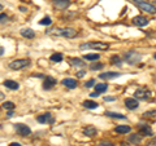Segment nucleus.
<instances>
[{
	"instance_id": "14",
	"label": "nucleus",
	"mask_w": 156,
	"mask_h": 146,
	"mask_svg": "<svg viewBox=\"0 0 156 146\" xmlns=\"http://www.w3.org/2000/svg\"><path fill=\"white\" fill-rule=\"evenodd\" d=\"M139 133L143 134V136H152V134H154L152 128H151L150 125H147V124L139 125Z\"/></svg>"
},
{
	"instance_id": "4",
	"label": "nucleus",
	"mask_w": 156,
	"mask_h": 146,
	"mask_svg": "<svg viewBox=\"0 0 156 146\" xmlns=\"http://www.w3.org/2000/svg\"><path fill=\"white\" fill-rule=\"evenodd\" d=\"M136 5L142 9V11L147 12L150 14H156V7L154 5V4L147 3V2H138V3H136Z\"/></svg>"
},
{
	"instance_id": "11",
	"label": "nucleus",
	"mask_w": 156,
	"mask_h": 146,
	"mask_svg": "<svg viewBox=\"0 0 156 146\" xmlns=\"http://www.w3.org/2000/svg\"><path fill=\"white\" fill-rule=\"evenodd\" d=\"M53 5L58 9H66L70 5V0H53Z\"/></svg>"
},
{
	"instance_id": "10",
	"label": "nucleus",
	"mask_w": 156,
	"mask_h": 146,
	"mask_svg": "<svg viewBox=\"0 0 156 146\" xmlns=\"http://www.w3.org/2000/svg\"><path fill=\"white\" fill-rule=\"evenodd\" d=\"M56 79L55 78H52V76H47V78H44V81H43V88L44 89H51V88H53V87L56 85Z\"/></svg>"
},
{
	"instance_id": "24",
	"label": "nucleus",
	"mask_w": 156,
	"mask_h": 146,
	"mask_svg": "<svg viewBox=\"0 0 156 146\" xmlns=\"http://www.w3.org/2000/svg\"><path fill=\"white\" fill-rule=\"evenodd\" d=\"M83 58L87 61H98L99 60V55L98 53H89V55H85Z\"/></svg>"
},
{
	"instance_id": "41",
	"label": "nucleus",
	"mask_w": 156,
	"mask_h": 146,
	"mask_svg": "<svg viewBox=\"0 0 156 146\" xmlns=\"http://www.w3.org/2000/svg\"><path fill=\"white\" fill-rule=\"evenodd\" d=\"M20 11H21V12H26V8L25 7H20Z\"/></svg>"
},
{
	"instance_id": "15",
	"label": "nucleus",
	"mask_w": 156,
	"mask_h": 146,
	"mask_svg": "<svg viewBox=\"0 0 156 146\" xmlns=\"http://www.w3.org/2000/svg\"><path fill=\"white\" fill-rule=\"evenodd\" d=\"M61 83H62V84H64L65 87H68L69 89H74L76 87H77V80L73 79V78H66V79H64Z\"/></svg>"
},
{
	"instance_id": "42",
	"label": "nucleus",
	"mask_w": 156,
	"mask_h": 146,
	"mask_svg": "<svg viewBox=\"0 0 156 146\" xmlns=\"http://www.w3.org/2000/svg\"><path fill=\"white\" fill-rule=\"evenodd\" d=\"M12 115H13V113H12V110H9V111H8V116H12Z\"/></svg>"
},
{
	"instance_id": "28",
	"label": "nucleus",
	"mask_w": 156,
	"mask_h": 146,
	"mask_svg": "<svg viewBox=\"0 0 156 146\" xmlns=\"http://www.w3.org/2000/svg\"><path fill=\"white\" fill-rule=\"evenodd\" d=\"M39 23H41L42 26H50L52 23V21H51L50 17H44V18H42V21H39Z\"/></svg>"
},
{
	"instance_id": "38",
	"label": "nucleus",
	"mask_w": 156,
	"mask_h": 146,
	"mask_svg": "<svg viewBox=\"0 0 156 146\" xmlns=\"http://www.w3.org/2000/svg\"><path fill=\"white\" fill-rule=\"evenodd\" d=\"M99 95H100V93H98V92H92V93H90V96H91V97H98Z\"/></svg>"
},
{
	"instance_id": "6",
	"label": "nucleus",
	"mask_w": 156,
	"mask_h": 146,
	"mask_svg": "<svg viewBox=\"0 0 156 146\" xmlns=\"http://www.w3.org/2000/svg\"><path fill=\"white\" fill-rule=\"evenodd\" d=\"M134 97L138 100H148L151 97V92L144 89V88H140V89H136L134 92Z\"/></svg>"
},
{
	"instance_id": "9",
	"label": "nucleus",
	"mask_w": 156,
	"mask_h": 146,
	"mask_svg": "<svg viewBox=\"0 0 156 146\" xmlns=\"http://www.w3.org/2000/svg\"><path fill=\"white\" fill-rule=\"evenodd\" d=\"M37 120L39 121V123H42V124H47V123H50L52 124L53 123V118H52V115L50 113H46V114H42V115H39Z\"/></svg>"
},
{
	"instance_id": "21",
	"label": "nucleus",
	"mask_w": 156,
	"mask_h": 146,
	"mask_svg": "<svg viewBox=\"0 0 156 146\" xmlns=\"http://www.w3.org/2000/svg\"><path fill=\"white\" fill-rule=\"evenodd\" d=\"M115 132L117 133H129L130 132V127L129 125H119V127H116L115 128Z\"/></svg>"
},
{
	"instance_id": "22",
	"label": "nucleus",
	"mask_w": 156,
	"mask_h": 146,
	"mask_svg": "<svg viewBox=\"0 0 156 146\" xmlns=\"http://www.w3.org/2000/svg\"><path fill=\"white\" fill-rule=\"evenodd\" d=\"M95 89L98 93H103V92L108 89V85H107L105 83H99V84H95Z\"/></svg>"
},
{
	"instance_id": "23",
	"label": "nucleus",
	"mask_w": 156,
	"mask_h": 146,
	"mask_svg": "<svg viewBox=\"0 0 156 146\" xmlns=\"http://www.w3.org/2000/svg\"><path fill=\"white\" fill-rule=\"evenodd\" d=\"M83 106H85V108H87V109H91V110H92V109H96L99 105H98L96 102H94V101L86 100V101H83Z\"/></svg>"
},
{
	"instance_id": "45",
	"label": "nucleus",
	"mask_w": 156,
	"mask_h": 146,
	"mask_svg": "<svg viewBox=\"0 0 156 146\" xmlns=\"http://www.w3.org/2000/svg\"><path fill=\"white\" fill-rule=\"evenodd\" d=\"M154 57H155V60H156V53H155V55H154Z\"/></svg>"
},
{
	"instance_id": "26",
	"label": "nucleus",
	"mask_w": 156,
	"mask_h": 146,
	"mask_svg": "<svg viewBox=\"0 0 156 146\" xmlns=\"http://www.w3.org/2000/svg\"><path fill=\"white\" fill-rule=\"evenodd\" d=\"M50 60L52 62H61L62 61V55L61 53H53V55L50 57Z\"/></svg>"
},
{
	"instance_id": "5",
	"label": "nucleus",
	"mask_w": 156,
	"mask_h": 146,
	"mask_svg": "<svg viewBox=\"0 0 156 146\" xmlns=\"http://www.w3.org/2000/svg\"><path fill=\"white\" fill-rule=\"evenodd\" d=\"M14 129L20 136H29L31 133V129L27 127L26 124H22V123H17L14 124Z\"/></svg>"
},
{
	"instance_id": "33",
	"label": "nucleus",
	"mask_w": 156,
	"mask_h": 146,
	"mask_svg": "<svg viewBox=\"0 0 156 146\" xmlns=\"http://www.w3.org/2000/svg\"><path fill=\"white\" fill-rule=\"evenodd\" d=\"M7 21H8V16H7V14H0V23L7 22Z\"/></svg>"
},
{
	"instance_id": "30",
	"label": "nucleus",
	"mask_w": 156,
	"mask_h": 146,
	"mask_svg": "<svg viewBox=\"0 0 156 146\" xmlns=\"http://www.w3.org/2000/svg\"><path fill=\"white\" fill-rule=\"evenodd\" d=\"M156 116V110H151V111H146L143 114V118H155Z\"/></svg>"
},
{
	"instance_id": "34",
	"label": "nucleus",
	"mask_w": 156,
	"mask_h": 146,
	"mask_svg": "<svg viewBox=\"0 0 156 146\" xmlns=\"http://www.w3.org/2000/svg\"><path fill=\"white\" fill-rule=\"evenodd\" d=\"M98 146H113L112 142H108V141H103V142H100Z\"/></svg>"
},
{
	"instance_id": "37",
	"label": "nucleus",
	"mask_w": 156,
	"mask_h": 146,
	"mask_svg": "<svg viewBox=\"0 0 156 146\" xmlns=\"http://www.w3.org/2000/svg\"><path fill=\"white\" fill-rule=\"evenodd\" d=\"M116 98H115V97H104V101L105 102H108V101H115Z\"/></svg>"
},
{
	"instance_id": "17",
	"label": "nucleus",
	"mask_w": 156,
	"mask_h": 146,
	"mask_svg": "<svg viewBox=\"0 0 156 146\" xmlns=\"http://www.w3.org/2000/svg\"><path fill=\"white\" fill-rule=\"evenodd\" d=\"M96 133H98V131L95 127H92V125H89V127L83 128V134L89 136V137H94V136H96Z\"/></svg>"
},
{
	"instance_id": "20",
	"label": "nucleus",
	"mask_w": 156,
	"mask_h": 146,
	"mask_svg": "<svg viewBox=\"0 0 156 146\" xmlns=\"http://www.w3.org/2000/svg\"><path fill=\"white\" fill-rule=\"evenodd\" d=\"M70 64H72L73 66H76V67H85V66H86L85 62L82 61L81 58H77V57L70 58Z\"/></svg>"
},
{
	"instance_id": "12",
	"label": "nucleus",
	"mask_w": 156,
	"mask_h": 146,
	"mask_svg": "<svg viewBox=\"0 0 156 146\" xmlns=\"http://www.w3.org/2000/svg\"><path fill=\"white\" fill-rule=\"evenodd\" d=\"M125 106H126V108H128L129 110H135V109L139 106V102L136 101L135 98H126V100H125Z\"/></svg>"
},
{
	"instance_id": "16",
	"label": "nucleus",
	"mask_w": 156,
	"mask_h": 146,
	"mask_svg": "<svg viewBox=\"0 0 156 146\" xmlns=\"http://www.w3.org/2000/svg\"><path fill=\"white\" fill-rule=\"evenodd\" d=\"M128 141L131 145H139L142 142V137H140L139 133H135V134H130L128 137Z\"/></svg>"
},
{
	"instance_id": "35",
	"label": "nucleus",
	"mask_w": 156,
	"mask_h": 146,
	"mask_svg": "<svg viewBox=\"0 0 156 146\" xmlns=\"http://www.w3.org/2000/svg\"><path fill=\"white\" fill-rule=\"evenodd\" d=\"M85 74H86V71L81 70V71H78V72H77V76H78V78H82V76H85Z\"/></svg>"
},
{
	"instance_id": "19",
	"label": "nucleus",
	"mask_w": 156,
	"mask_h": 146,
	"mask_svg": "<svg viewBox=\"0 0 156 146\" xmlns=\"http://www.w3.org/2000/svg\"><path fill=\"white\" fill-rule=\"evenodd\" d=\"M21 35L26 39H33L35 36V32H34L31 28H23V30H21Z\"/></svg>"
},
{
	"instance_id": "46",
	"label": "nucleus",
	"mask_w": 156,
	"mask_h": 146,
	"mask_svg": "<svg viewBox=\"0 0 156 146\" xmlns=\"http://www.w3.org/2000/svg\"><path fill=\"white\" fill-rule=\"evenodd\" d=\"M154 3H156V0H154Z\"/></svg>"
},
{
	"instance_id": "36",
	"label": "nucleus",
	"mask_w": 156,
	"mask_h": 146,
	"mask_svg": "<svg viewBox=\"0 0 156 146\" xmlns=\"http://www.w3.org/2000/svg\"><path fill=\"white\" fill-rule=\"evenodd\" d=\"M147 146H156V138H154L152 141H150V142H147Z\"/></svg>"
},
{
	"instance_id": "43",
	"label": "nucleus",
	"mask_w": 156,
	"mask_h": 146,
	"mask_svg": "<svg viewBox=\"0 0 156 146\" xmlns=\"http://www.w3.org/2000/svg\"><path fill=\"white\" fill-rule=\"evenodd\" d=\"M134 3H138V2H142V0H133Z\"/></svg>"
},
{
	"instance_id": "8",
	"label": "nucleus",
	"mask_w": 156,
	"mask_h": 146,
	"mask_svg": "<svg viewBox=\"0 0 156 146\" xmlns=\"http://www.w3.org/2000/svg\"><path fill=\"white\" fill-rule=\"evenodd\" d=\"M148 19L143 17V16H136L133 18V25L135 26H138V27H144V26H147L148 25Z\"/></svg>"
},
{
	"instance_id": "18",
	"label": "nucleus",
	"mask_w": 156,
	"mask_h": 146,
	"mask_svg": "<svg viewBox=\"0 0 156 146\" xmlns=\"http://www.w3.org/2000/svg\"><path fill=\"white\" fill-rule=\"evenodd\" d=\"M4 84V87H7L8 89H12V91H16V89H18V83L17 81H14V80H5L3 83Z\"/></svg>"
},
{
	"instance_id": "29",
	"label": "nucleus",
	"mask_w": 156,
	"mask_h": 146,
	"mask_svg": "<svg viewBox=\"0 0 156 146\" xmlns=\"http://www.w3.org/2000/svg\"><path fill=\"white\" fill-rule=\"evenodd\" d=\"M3 108L5 110H13L14 109V104H13V102H11V101H5L3 104Z\"/></svg>"
},
{
	"instance_id": "31",
	"label": "nucleus",
	"mask_w": 156,
	"mask_h": 146,
	"mask_svg": "<svg viewBox=\"0 0 156 146\" xmlns=\"http://www.w3.org/2000/svg\"><path fill=\"white\" fill-rule=\"evenodd\" d=\"M111 62H112V64H113V65L120 66V65H121V58H120L119 56H113V57L111 58Z\"/></svg>"
},
{
	"instance_id": "32",
	"label": "nucleus",
	"mask_w": 156,
	"mask_h": 146,
	"mask_svg": "<svg viewBox=\"0 0 156 146\" xmlns=\"http://www.w3.org/2000/svg\"><path fill=\"white\" fill-rule=\"evenodd\" d=\"M94 85H95V79H90L89 81L85 83V87H86V88H91V87H94Z\"/></svg>"
},
{
	"instance_id": "7",
	"label": "nucleus",
	"mask_w": 156,
	"mask_h": 146,
	"mask_svg": "<svg viewBox=\"0 0 156 146\" xmlns=\"http://www.w3.org/2000/svg\"><path fill=\"white\" fill-rule=\"evenodd\" d=\"M60 35L64 36V38H68V39H73V38H76L78 35V32L74 30V28L66 27V28H62V30H60Z\"/></svg>"
},
{
	"instance_id": "44",
	"label": "nucleus",
	"mask_w": 156,
	"mask_h": 146,
	"mask_svg": "<svg viewBox=\"0 0 156 146\" xmlns=\"http://www.w3.org/2000/svg\"><path fill=\"white\" fill-rule=\"evenodd\" d=\"M2 9H3V5H2V4H0V11H2Z\"/></svg>"
},
{
	"instance_id": "1",
	"label": "nucleus",
	"mask_w": 156,
	"mask_h": 146,
	"mask_svg": "<svg viewBox=\"0 0 156 146\" xmlns=\"http://www.w3.org/2000/svg\"><path fill=\"white\" fill-rule=\"evenodd\" d=\"M108 44L107 43H103V41H90V43H85L82 44L81 48L82 49H96V51H107L108 49Z\"/></svg>"
},
{
	"instance_id": "25",
	"label": "nucleus",
	"mask_w": 156,
	"mask_h": 146,
	"mask_svg": "<svg viewBox=\"0 0 156 146\" xmlns=\"http://www.w3.org/2000/svg\"><path fill=\"white\" fill-rule=\"evenodd\" d=\"M108 116H111V118H115V119H126V116L122 115V114H117V113H112V111H107L105 113Z\"/></svg>"
},
{
	"instance_id": "2",
	"label": "nucleus",
	"mask_w": 156,
	"mask_h": 146,
	"mask_svg": "<svg viewBox=\"0 0 156 146\" xmlns=\"http://www.w3.org/2000/svg\"><path fill=\"white\" fill-rule=\"evenodd\" d=\"M124 60L128 62L129 65H135L142 60V55L138 52H134V51H130V52H126L125 56H124Z\"/></svg>"
},
{
	"instance_id": "39",
	"label": "nucleus",
	"mask_w": 156,
	"mask_h": 146,
	"mask_svg": "<svg viewBox=\"0 0 156 146\" xmlns=\"http://www.w3.org/2000/svg\"><path fill=\"white\" fill-rule=\"evenodd\" d=\"M9 146H22V145H20L18 142H12V144H9Z\"/></svg>"
},
{
	"instance_id": "3",
	"label": "nucleus",
	"mask_w": 156,
	"mask_h": 146,
	"mask_svg": "<svg viewBox=\"0 0 156 146\" xmlns=\"http://www.w3.org/2000/svg\"><path fill=\"white\" fill-rule=\"evenodd\" d=\"M29 64H30L29 60H26V58H21V60L12 61L11 64H9V67H11L12 70H21V69H23V67L29 66Z\"/></svg>"
},
{
	"instance_id": "27",
	"label": "nucleus",
	"mask_w": 156,
	"mask_h": 146,
	"mask_svg": "<svg viewBox=\"0 0 156 146\" xmlns=\"http://www.w3.org/2000/svg\"><path fill=\"white\" fill-rule=\"evenodd\" d=\"M103 64H99V62H92V64L90 65V69L91 70H100V69H103Z\"/></svg>"
},
{
	"instance_id": "13",
	"label": "nucleus",
	"mask_w": 156,
	"mask_h": 146,
	"mask_svg": "<svg viewBox=\"0 0 156 146\" xmlns=\"http://www.w3.org/2000/svg\"><path fill=\"white\" fill-rule=\"evenodd\" d=\"M120 75H121V72L108 71V72H103V74H100L99 78L100 79H115V78H119Z\"/></svg>"
},
{
	"instance_id": "40",
	"label": "nucleus",
	"mask_w": 156,
	"mask_h": 146,
	"mask_svg": "<svg viewBox=\"0 0 156 146\" xmlns=\"http://www.w3.org/2000/svg\"><path fill=\"white\" fill-rule=\"evenodd\" d=\"M3 55H4V48L0 47V56H3Z\"/></svg>"
}]
</instances>
